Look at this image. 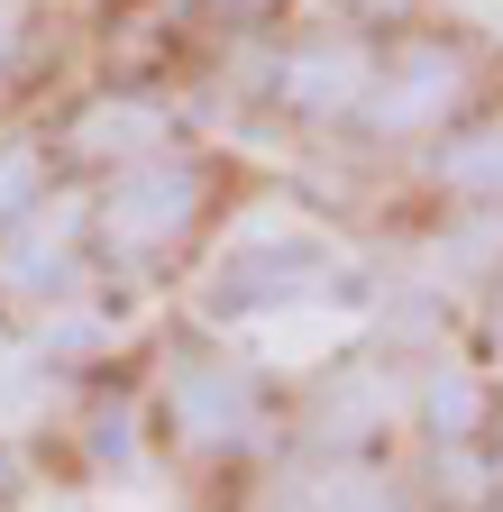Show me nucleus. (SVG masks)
Listing matches in <instances>:
<instances>
[{
	"mask_svg": "<svg viewBox=\"0 0 503 512\" xmlns=\"http://www.w3.org/2000/svg\"><path fill=\"white\" fill-rule=\"evenodd\" d=\"M229 10H247V19H257V10H275V0H229Z\"/></svg>",
	"mask_w": 503,
	"mask_h": 512,
	"instance_id": "4468645a",
	"label": "nucleus"
},
{
	"mask_svg": "<svg viewBox=\"0 0 503 512\" xmlns=\"http://www.w3.org/2000/svg\"><path fill=\"white\" fill-rule=\"evenodd\" d=\"M10 46H19V0H0V64H10Z\"/></svg>",
	"mask_w": 503,
	"mask_h": 512,
	"instance_id": "f8f14e48",
	"label": "nucleus"
},
{
	"mask_svg": "<svg viewBox=\"0 0 503 512\" xmlns=\"http://www.w3.org/2000/svg\"><path fill=\"white\" fill-rule=\"evenodd\" d=\"M494 494H503V448H494Z\"/></svg>",
	"mask_w": 503,
	"mask_h": 512,
	"instance_id": "2eb2a0df",
	"label": "nucleus"
},
{
	"mask_svg": "<svg viewBox=\"0 0 503 512\" xmlns=\"http://www.w3.org/2000/svg\"><path fill=\"white\" fill-rule=\"evenodd\" d=\"M37 202H46V147L10 138V147H0V229H19Z\"/></svg>",
	"mask_w": 503,
	"mask_h": 512,
	"instance_id": "1a4fd4ad",
	"label": "nucleus"
},
{
	"mask_svg": "<svg viewBox=\"0 0 503 512\" xmlns=\"http://www.w3.org/2000/svg\"><path fill=\"white\" fill-rule=\"evenodd\" d=\"M439 183H449V192H467V202L503 192V119H485V128H458V138L439 147Z\"/></svg>",
	"mask_w": 503,
	"mask_h": 512,
	"instance_id": "6e6552de",
	"label": "nucleus"
},
{
	"mask_svg": "<svg viewBox=\"0 0 503 512\" xmlns=\"http://www.w3.org/2000/svg\"><path fill=\"white\" fill-rule=\"evenodd\" d=\"M339 10H348V19H412L421 0H339Z\"/></svg>",
	"mask_w": 503,
	"mask_h": 512,
	"instance_id": "9b49d317",
	"label": "nucleus"
},
{
	"mask_svg": "<svg viewBox=\"0 0 503 512\" xmlns=\"http://www.w3.org/2000/svg\"><path fill=\"white\" fill-rule=\"evenodd\" d=\"M156 147H165V110L138 101V92H101V101L74 110V128H65V156H83V165H138V156H156Z\"/></svg>",
	"mask_w": 503,
	"mask_h": 512,
	"instance_id": "423d86ee",
	"label": "nucleus"
},
{
	"mask_svg": "<svg viewBox=\"0 0 503 512\" xmlns=\"http://www.w3.org/2000/svg\"><path fill=\"white\" fill-rule=\"evenodd\" d=\"M430 448H458V439H485V375L476 366H430L421 394H412Z\"/></svg>",
	"mask_w": 503,
	"mask_h": 512,
	"instance_id": "0eeeda50",
	"label": "nucleus"
},
{
	"mask_svg": "<svg viewBox=\"0 0 503 512\" xmlns=\"http://www.w3.org/2000/svg\"><path fill=\"white\" fill-rule=\"evenodd\" d=\"M366 83H375V55L357 46V37H339V28H321V37H302L284 64H275V101L293 110V119H348L357 101H366Z\"/></svg>",
	"mask_w": 503,
	"mask_h": 512,
	"instance_id": "f03ea898",
	"label": "nucleus"
},
{
	"mask_svg": "<svg viewBox=\"0 0 503 512\" xmlns=\"http://www.w3.org/2000/svg\"><path fill=\"white\" fill-rule=\"evenodd\" d=\"M10 494H19V458L0 448V512H10Z\"/></svg>",
	"mask_w": 503,
	"mask_h": 512,
	"instance_id": "ddd939ff",
	"label": "nucleus"
},
{
	"mask_svg": "<svg viewBox=\"0 0 503 512\" xmlns=\"http://www.w3.org/2000/svg\"><path fill=\"white\" fill-rule=\"evenodd\" d=\"M330 284V256L311 247V238H275V247H247L238 266H220L211 284V311H284V302H311Z\"/></svg>",
	"mask_w": 503,
	"mask_h": 512,
	"instance_id": "20e7f679",
	"label": "nucleus"
},
{
	"mask_svg": "<svg viewBox=\"0 0 503 512\" xmlns=\"http://www.w3.org/2000/svg\"><path fill=\"white\" fill-rule=\"evenodd\" d=\"M165 412H174L183 448H238V439H257V384L238 366H183Z\"/></svg>",
	"mask_w": 503,
	"mask_h": 512,
	"instance_id": "39448f33",
	"label": "nucleus"
},
{
	"mask_svg": "<svg viewBox=\"0 0 503 512\" xmlns=\"http://www.w3.org/2000/svg\"><path fill=\"white\" fill-rule=\"evenodd\" d=\"M449 256H458L467 275H494V266H503V211H467V220L449 229Z\"/></svg>",
	"mask_w": 503,
	"mask_h": 512,
	"instance_id": "9d476101",
	"label": "nucleus"
},
{
	"mask_svg": "<svg viewBox=\"0 0 503 512\" xmlns=\"http://www.w3.org/2000/svg\"><path fill=\"white\" fill-rule=\"evenodd\" d=\"M202 202H211V174L193 156H138V165H119L110 192H101V238L119 256H156V247H174L202 220Z\"/></svg>",
	"mask_w": 503,
	"mask_h": 512,
	"instance_id": "f257e3e1",
	"label": "nucleus"
},
{
	"mask_svg": "<svg viewBox=\"0 0 503 512\" xmlns=\"http://www.w3.org/2000/svg\"><path fill=\"white\" fill-rule=\"evenodd\" d=\"M467 92V74H458V55L449 46H421V55H403V64H375V83H366V128L375 138H421V128L439 119Z\"/></svg>",
	"mask_w": 503,
	"mask_h": 512,
	"instance_id": "7ed1b4c3",
	"label": "nucleus"
},
{
	"mask_svg": "<svg viewBox=\"0 0 503 512\" xmlns=\"http://www.w3.org/2000/svg\"><path fill=\"white\" fill-rule=\"evenodd\" d=\"M494 348H503V302H494Z\"/></svg>",
	"mask_w": 503,
	"mask_h": 512,
	"instance_id": "dca6fc26",
	"label": "nucleus"
}]
</instances>
